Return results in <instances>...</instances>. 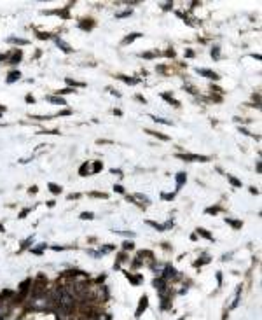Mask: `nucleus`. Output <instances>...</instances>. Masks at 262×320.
<instances>
[{"label": "nucleus", "mask_w": 262, "mask_h": 320, "mask_svg": "<svg viewBox=\"0 0 262 320\" xmlns=\"http://www.w3.org/2000/svg\"><path fill=\"white\" fill-rule=\"evenodd\" d=\"M147 306H149V298H147V296H142V298H140V305H138V308H136L135 317H136V319H138V317H142V313L147 310Z\"/></svg>", "instance_id": "nucleus-1"}, {"label": "nucleus", "mask_w": 262, "mask_h": 320, "mask_svg": "<svg viewBox=\"0 0 262 320\" xmlns=\"http://www.w3.org/2000/svg\"><path fill=\"white\" fill-rule=\"evenodd\" d=\"M196 72H198V74H201V75H205V77H210V79H219V75H217L215 72L208 70V68H198Z\"/></svg>", "instance_id": "nucleus-2"}, {"label": "nucleus", "mask_w": 262, "mask_h": 320, "mask_svg": "<svg viewBox=\"0 0 262 320\" xmlns=\"http://www.w3.org/2000/svg\"><path fill=\"white\" fill-rule=\"evenodd\" d=\"M180 158H184V159H187V161H208L206 156H194V154H184V156H180Z\"/></svg>", "instance_id": "nucleus-3"}, {"label": "nucleus", "mask_w": 262, "mask_h": 320, "mask_svg": "<svg viewBox=\"0 0 262 320\" xmlns=\"http://www.w3.org/2000/svg\"><path fill=\"white\" fill-rule=\"evenodd\" d=\"M175 277H177V270L173 266H166V271L163 273V278L168 280V278H175Z\"/></svg>", "instance_id": "nucleus-4"}, {"label": "nucleus", "mask_w": 262, "mask_h": 320, "mask_svg": "<svg viewBox=\"0 0 262 320\" xmlns=\"http://www.w3.org/2000/svg\"><path fill=\"white\" fill-rule=\"evenodd\" d=\"M47 100H49L51 103H56V105H65V103H66V102H65L61 96H49Z\"/></svg>", "instance_id": "nucleus-5"}, {"label": "nucleus", "mask_w": 262, "mask_h": 320, "mask_svg": "<svg viewBox=\"0 0 262 320\" xmlns=\"http://www.w3.org/2000/svg\"><path fill=\"white\" fill-rule=\"evenodd\" d=\"M19 75H21V74H19L17 70H12V72L9 74V77H7V82H14V81H17V79H19Z\"/></svg>", "instance_id": "nucleus-6"}, {"label": "nucleus", "mask_w": 262, "mask_h": 320, "mask_svg": "<svg viewBox=\"0 0 262 320\" xmlns=\"http://www.w3.org/2000/svg\"><path fill=\"white\" fill-rule=\"evenodd\" d=\"M163 98H164V100H168L170 103H173L175 107H178V105H180V103H178L177 100H173V98H171V95H170V93H163Z\"/></svg>", "instance_id": "nucleus-7"}, {"label": "nucleus", "mask_w": 262, "mask_h": 320, "mask_svg": "<svg viewBox=\"0 0 262 320\" xmlns=\"http://www.w3.org/2000/svg\"><path fill=\"white\" fill-rule=\"evenodd\" d=\"M147 133H150V135H154V137H157L159 140H170V137H166V135H161V133H157V131H150V130H147Z\"/></svg>", "instance_id": "nucleus-8"}, {"label": "nucleus", "mask_w": 262, "mask_h": 320, "mask_svg": "<svg viewBox=\"0 0 262 320\" xmlns=\"http://www.w3.org/2000/svg\"><path fill=\"white\" fill-rule=\"evenodd\" d=\"M185 180H187L185 173H178V175H177V187H180V186H182V184H184Z\"/></svg>", "instance_id": "nucleus-9"}, {"label": "nucleus", "mask_w": 262, "mask_h": 320, "mask_svg": "<svg viewBox=\"0 0 262 320\" xmlns=\"http://www.w3.org/2000/svg\"><path fill=\"white\" fill-rule=\"evenodd\" d=\"M198 235H201L203 238H208V240H213V236H212V235H210V233H208L206 229H203V228H199V229H198Z\"/></svg>", "instance_id": "nucleus-10"}, {"label": "nucleus", "mask_w": 262, "mask_h": 320, "mask_svg": "<svg viewBox=\"0 0 262 320\" xmlns=\"http://www.w3.org/2000/svg\"><path fill=\"white\" fill-rule=\"evenodd\" d=\"M56 44H58V46H59V47H61L65 53H72V49H70V47H68V46H66L63 40H59V39H58V40H56Z\"/></svg>", "instance_id": "nucleus-11"}, {"label": "nucleus", "mask_w": 262, "mask_h": 320, "mask_svg": "<svg viewBox=\"0 0 262 320\" xmlns=\"http://www.w3.org/2000/svg\"><path fill=\"white\" fill-rule=\"evenodd\" d=\"M147 224L152 226V228H156L157 231H164V226H163V224H157V222H154V221H147Z\"/></svg>", "instance_id": "nucleus-12"}, {"label": "nucleus", "mask_w": 262, "mask_h": 320, "mask_svg": "<svg viewBox=\"0 0 262 320\" xmlns=\"http://www.w3.org/2000/svg\"><path fill=\"white\" fill-rule=\"evenodd\" d=\"M9 42H14V44H21V46L28 44V40H24V39H16V37H10V39H9Z\"/></svg>", "instance_id": "nucleus-13"}, {"label": "nucleus", "mask_w": 262, "mask_h": 320, "mask_svg": "<svg viewBox=\"0 0 262 320\" xmlns=\"http://www.w3.org/2000/svg\"><path fill=\"white\" fill-rule=\"evenodd\" d=\"M49 191H51V193H54V194H58V193H61V187H59V186H56V184H49Z\"/></svg>", "instance_id": "nucleus-14"}, {"label": "nucleus", "mask_w": 262, "mask_h": 320, "mask_svg": "<svg viewBox=\"0 0 262 320\" xmlns=\"http://www.w3.org/2000/svg\"><path fill=\"white\" fill-rule=\"evenodd\" d=\"M226 222H227V224H231V226H233V228H236V229H238V228H241V222H240V221H233V219H226Z\"/></svg>", "instance_id": "nucleus-15"}, {"label": "nucleus", "mask_w": 262, "mask_h": 320, "mask_svg": "<svg viewBox=\"0 0 262 320\" xmlns=\"http://www.w3.org/2000/svg\"><path fill=\"white\" fill-rule=\"evenodd\" d=\"M140 35H142V33H135V35H129V37H126V39H124V44H129V42H133V40H135V39H138Z\"/></svg>", "instance_id": "nucleus-16"}, {"label": "nucleus", "mask_w": 262, "mask_h": 320, "mask_svg": "<svg viewBox=\"0 0 262 320\" xmlns=\"http://www.w3.org/2000/svg\"><path fill=\"white\" fill-rule=\"evenodd\" d=\"M19 60H21V51H16V53H14V56L10 58V63H17Z\"/></svg>", "instance_id": "nucleus-17"}, {"label": "nucleus", "mask_w": 262, "mask_h": 320, "mask_svg": "<svg viewBox=\"0 0 262 320\" xmlns=\"http://www.w3.org/2000/svg\"><path fill=\"white\" fill-rule=\"evenodd\" d=\"M119 79H122L124 82H128V84H136L138 82V79H131V77H122V75H119Z\"/></svg>", "instance_id": "nucleus-18"}, {"label": "nucleus", "mask_w": 262, "mask_h": 320, "mask_svg": "<svg viewBox=\"0 0 262 320\" xmlns=\"http://www.w3.org/2000/svg\"><path fill=\"white\" fill-rule=\"evenodd\" d=\"M103 168V165H101V161H96L94 165H93V173H98L100 170Z\"/></svg>", "instance_id": "nucleus-19"}, {"label": "nucleus", "mask_w": 262, "mask_h": 320, "mask_svg": "<svg viewBox=\"0 0 262 320\" xmlns=\"http://www.w3.org/2000/svg\"><path fill=\"white\" fill-rule=\"evenodd\" d=\"M206 263H210V257H205V259H198V261L194 263V266L198 268V266H203V264H206Z\"/></svg>", "instance_id": "nucleus-20"}, {"label": "nucleus", "mask_w": 262, "mask_h": 320, "mask_svg": "<svg viewBox=\"0 0 262 320\" xmlns=\"http://www.w3.org/2000/svg\"><path fill=\"white\" fill-rule=\"evenodd\" d=\"M93 25H94L93 21H87V23L84 21V23H80V28H84V30H89V28H93Z\"/></svg>", "instance_id": "nucleus-21"}, {"label": "nucleus", "mask_w": 262, "mask_h": 320, "mask_svg": "<svg viewBox=\"0 0 262 320\" xmlns=\"http://www.w3.org/2000/svg\"><path fill=\"white\" fill-rule=\"evenodd\" d=\"M66 82L72 84V86H79V88H84V86H86L84 82H77V81H72V79H66Z\"/></svg>", "instance_id": "nucleus-22"}, {"label": "nucleus", "mask_w": 262, "mask_h": 320, "mask_svg": "<svg viewBox=\"0 0 262 320\" xmlns=\"http://www.w3.org/2000/svg\"><path fill=\"white\" fill-rule=\"evenodd\" d=\"M156 123H163V124H171V121H166V119H161V117H156V116H150Z\"/></svg>", "instance_id": "nucleus-23"}, {"label": "nucleus", "mask_w": 262, "mask_h": 320, "mask_svg": "<svg viewBox=\"0 0 262 320\" xmlns=\"http://www.w3.org/2000/svg\"><path fill=\"white\" fill-rule=\"evenodd\" d=\"M86 172H89V165L87 163H84L82 166H80V170H79V173L80 175H86Z\"/></svg>", "instance_id": "nucleus-24"}, {"label": "nucleus", "mask_w": 262, "mask_h": 320, "mask_svg": "<svg viewBox=\"0 0 262 320\" xmlns=\"http://www.w3.org/2000/svg\"><path fill=\"white\" fill-rule=\"evenodd\" d=\"M229 180H231V184H233L234 187H241V182H240L238 179H234V177H229Z\"/></svg>", "instance_id": "nucleus-25"}, {"label": "nucleus", "mask_w": 262, "mask_h": 320, "mask_svg": "<svg viewBox=\"0 0 262 320\" xmlns=\"http://www.w3.org/2000/svg\"><path fill=\"white\" fill-rule=\"evenodd\" d=\"M219 54H220V49H219V47H213V49H212V56H213V58H219Z\"/></svg>", "instance_id": "nucleus-26"}, {"label": "nucleus", "mask_w": 262, "mask_h": 320, "mask_svg": "<svg viewBox=\"0 0 262 320\" xmlns=\"http://www.w3.org/2000/svg\"><path fill=\"white\" fill-rule=\"evenodd\" d=\"M80 217H82V219H93V214H91V212H84Z\"/></svg>", "instance_id": "nucleus-27"}, {"label": "nucleus", "mask_w": 262, "mask_h": 320, "mask_svg": "<svg viewBox=\"0 0 262 320\" xmlns=\"http://www.w3.org/2000/svg\"><path fill=\"white\" fill-rule=\"evenodd\" d=\"M91 196H96V198H107V194H105V193H93Z\"/></svg>", "instance_id": "nucleus-28"}, {"label": "nucleus", "mask_w": 262, "mask_h": 320, "mask_svg": "<svg viewBox=\"0 0 262 320\" xmlns=\"http://www.w3.org/2000/svg\"><path fill=\"white\" fill-rule=\"evenodd\" d=\"M219 212V207H213V208H208L206 210V214H217Z\"/></svg>", "instance_id": "nucleus-29"}, {"label": "nucleus", "mask_w": 262, "mask_h": 320, "mask_svg": "<svg viewBox=\"0 0 262 320\" xmlns=\"http://www.w3.org/2000/svg\"><path fill=\"white\" fill-rule=\"evenodd\" d=\"M133 247H135V245H133L131 242H126V243H124V249H126V250H131Z\"/></svg>", "instance_id": "nucleus-30"}, {"label": "nucleus", "mask_w": 262, "mask_h": 320, "mask_svg": "<svg viewBox=\"0 0 262 320\" xmlns=\"http://www.w3.org/2000/svg\"><path fill=\"white\" fill-rule=\"evenodd\" d=\"M131 14V11H126V12H121V14H117V18H126V16H129Z\"/></svg>", "instance_id": "nucleus-31"}, {"label": "nucleus", "mask_w": 262, "mask_h": 320, "mask_svg": "<svg viewBox=\"0 0 262 320\" xmlns=\"http://www.w3.org/2000/svg\"><path fill=\"white\" fill-rule=\"evenodd\" d=\"M26 102H28V103H33V102H35V98H33L31 95H26Z\"/></svg>", "instance_id": "nucleus-32"}, {"label": "nucleus", "mask_w": 262, "mask_h": 320, "mask_svg": "<svg viewBox=\"0 0 262 320\" xmlns=\"http://www.w3.org/2000/svg\"><path fill=\"white\" fill-rule=\"evenodd\" d=\"M72 91H73L72 88H65V89H61V93H63V95H66V93H72Z\"/></svg>", "instance_id": "nucleus-33"}, {"label": "nucleus", "mask_w": 262, "mask_h": 320, "mask_svg": "<svg viewBox=\"0 0 262 320\" xmlns=\"http://www.w3.org/2000/svg\"><path fill=\"white\" fill-rule=\"evenodd\" d=\"M115 191H117V193H124V189H122V186H115Z\"/></svg>", "instance_id": "nucleus-34"}, {"label": "nucleus", "mask_w": 262, "mask_h": 320, "mask_svg": "<svg viewBox=\"0 0 262 320\" xmlns=\"http://www.w3.org/2000/svg\"><path fill=\"white\" fill-rule=\"evenodd\" d=\"M217 282H219V285L222 284V275H220V273H217Z\"/></svg>", "instance_id": "nucleus-35"}, {"label": "nucleus", "mask_w": 262, "mask_h": 320, "mask_svg": "<svg viewBox=\"0 0 262 320\" xmlns=\"http://www.w3.org/2000/svg\"><path fill=\"white\" fill-rule=\"evenodd\" d=\"M185 56H189V58H191V56H194V53H192V51L189 49V51H185Z\"/></svg>", "instance_id": "nucleus-36"}, {"label": "nucleus", "mask_w": 262, "mask_h": 320, "mask_svg": "<svg viewBox=\"0 0 262 320\" xmlns=\"http://www.w3.org/2000/svg\"><path fill=\"white\" fill-rule=\"evenodd\" d=\"M136 100H140V102H142V103H145V98H143V96H142V95H138V96H136Z\"/></svg>", "instance_id": "nucleus-37"}, {"label": "nucleus", "mask_w": 262, "mask_h": 320, "mask_svg": "<svg viewBox=\"0 0 262 320\" xmlns=\"http://www.w3.org/2000/svg\"><path fill=\"white\" fill-rule=\"evenodd\" d=\"M166 54H168V56H175V51H173V49H170V51H168Z\"/></svg>", "instance_id": "nucleus-38"}, {"label": "nucleus", "mask_w": 262, "mask_h": 320, "mask_svg": "<svg viewBox=\"0 0 262 320\" xmlns=\"http://www.w3.org/2000/svg\"><path fill=\"white\" fill-rule=\"evenodd\" d=\"M0 231H3V226H2V224H0Z\"/></svg>", "instance_id": "nucleus-39"}, {"label": "nucleus", "mask_w": 262, "mask_h": 320, "mask_svg": "<svg viewBox=\"0 0 262 320\" xmlns=\"http://www.w3.org/2000/svg\"><path fill=\"white\" fill-rule=\"evenodd\" d=\"M178 320H185V317H182V319H178Z\"/></svg>", "instance_id": "nucleus-40"}]
</instances>
